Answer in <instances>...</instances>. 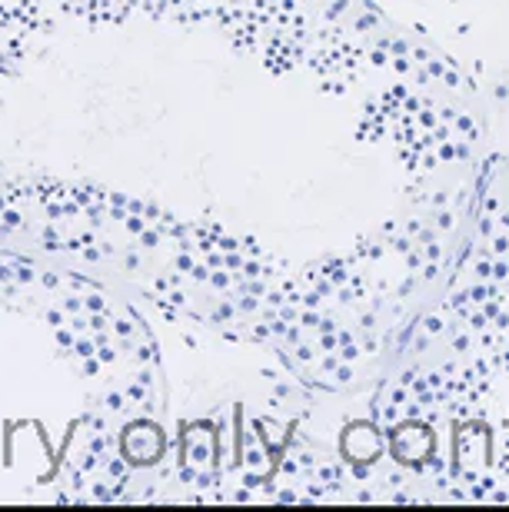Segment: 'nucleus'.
I'll use <instances>...</instances> for the list:
<instances>
[{
  "label": "nucleus",
  "mask_w": 509,
  "mask_h": 512,
  "mask_svg": "<svg viewBox=\"0 0 509 512\" xmlns=\"http://www.w3.org/2000/svg\"><path fill=\"white\" fill-rule=\"evenodd\" d=\"M370 426L420 499L509 506V167L486 177L463 256L396 346Z\"/></svg>",
  "instance_id": "f257e3e1"
}]
</instances>
